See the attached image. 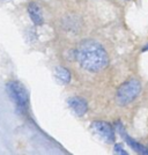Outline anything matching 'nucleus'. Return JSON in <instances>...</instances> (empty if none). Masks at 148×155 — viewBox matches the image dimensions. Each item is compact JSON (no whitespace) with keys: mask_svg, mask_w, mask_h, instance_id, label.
Returning a JSON list of instances; mask_svg holds the SVG:
<instances>
[{"mask_svg":"<svg viewBox=\"0 0 148 155\" xmlns=\"http://www.w3.org/2000/svg\"><path fill=\"white\" fill-rule=\"evenodd\" d=\"M91 130L105 142L112 143L116 140L115 130L112 129V126L110 124L105 123V122H94L91 124Z\"/></svg>","mask_w":148,"mask_h":155,"instance_id":"20e7f679","label":"nucleus"},{"mask_svg":"<svg viewBox=\"0 0 148 155\" xmlns=\"http://www.w3.org/2000/svg\"><path fill=\"white\" fill-rule=\"evenodd\" d=\"M28 14L30 16L31 21L37 25V26H41L43 23V15H42V11L39 6L36 4V2H30L29 6H28Z\"/></svg>","mask_w":148,"mask_h":155,"instance_id":"0eeeda50","label":"nucleus"},{"mask_svg":"<svg viewBox=\"0 0 148 155\" xmlns=\"http://www.w3.org/2000/svg\"><path fill=\"white\" fill-rule=\"evenodd\" d=\"M115 153H117V154H122V155L127 154V153L125 152V149L123 148L122 145H119V143H116V145H115Z\"/></svg>","mask_w":148,"mask_h":155,"instance_id":"1a4fd4ad","label":"nucleus"},{"mask_svg":"<svg viewBox=\"0 0 148 155\" xmlns=\"http://www.w3.org/2000/svg\"><path fill=\"white\" fill-rule=\"evenodd\" d=\"M142 50H143V51H148V44H147L146 46H145V48H143Z\"/></svg>","mask_w":148,"mask_h":155,"instance_id":"9d476101","label":"nucleus"},{"mask_svg":"<svg viewBox=\"0 0 148 155\" xmlns=\"http://www.w3.org/2000/svg\"><path fill=\"white\" fill-rule=\"evenodd\" d=\"M7 93L9 97L12 98L15 105L19 108L21 111H26L28 109L29 104V95L23 84L19 81H9L6 86Z\"/></svg>","mask_w":148,"mask_h":155,"instance_id":"7ed1b4c3","label":"nucleus"},{"mask_svg":"<svg viewBox=\"0 0 148 155\" xmlns=\"http://www.w3.org/2000/svg\"><path fill=\"white\" fill-rule=\"evenodd\" d=\"M75 57L84 70L94 73L104 70L109 63V57L104 48L93 39H86L79 44Z\"/></svg>","mask_w":148,"mask_h":155,"instance_id":"f257e3e1","label":"nucleus"},{"mask_svg":"<svg viewBox=\"0 0 148 155\" xmlns=\"http://www.w3.org/2000/svg\"><path fill=\"white\" fill-rule=\"evenodd\" d=\"M116 131L120 134V136H122V138L125 140V142H126V143H127V145H129L130 147L133 149V150L138 152V153H140V154H148V148H146L145 146L140 145L139 142H136L134 139H132V138L126 133V131L124 130V127H123V125L120 124V122H117Z\"/></svg>","mask_w":148,"mask_h":155,"instance_id":"39448f33","label":"nucleus"},{"mask_svg":"<svg viewBox=\"0 0 148 155\" xmlns=\"http://www.w3.org/2000/svg\"><path fill=\"white\" fill-rule=\"evenodd\" d=\"M140 91H141V84L136 79H131L119 87L117 91V102L120 105L131 103L138 97Z\"/></svg>","mask_w":148,"mask_h":155,"instance_id":"f03ea898","label":"nucleus"},{"mask_svg":"<svg viewBox=\"0 0 148 155\" xmlns=\"http://www.w3.org/2000/svg\"><path fill=\"white\" fill-rule=\"evenodd\" d=\"M54 75L59 81H61L63 84H68L71 81V73L67 68H65L63 66H57L54 70Z\"/></svg>","mask_w":148,"mask_h":155,"instance_id":"6e6552de","label":"nucleus"},{"mask_svg":"<svg viewBox=\"0 0 148 155\" xmlns=\"http://www.w3.org/2000/svg\"><path fill=\"white\" fill-rule=\"evenodd\" d=\"M67 103H68V107L75 112V115H77V116H84L88 110V104L82 97L73 96L71 98H68Z\"/></svg>","mask_w":148,"mask_h":155,"instance_id":"423d86ee","label":"nucleus"}]
</instances>
